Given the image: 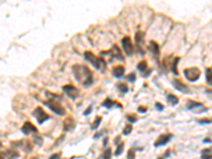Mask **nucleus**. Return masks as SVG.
Returning a JSON list of instances; mask_svg holds the SVG:
<instances>
[{
	"label": "nucleus",
	"mask_w": 212,
	"mask_h": 159,
	"mask_svg": "<svg viewBox=\"0 0 212 159\" xmlns=\"http://www.w3.org/2000/svg\"><path fill=\"white\" fill-rule=\"evenodd\" d=\"M173 85H174V87H175L177 90H179L180 92H184V93H188V92H190V89H189V87L187 86L186 84H184L181 81H179V80H174L173 81Z\"/></svg>",
	"instance_id": "9d476101"
},
{
	"label": "nucleus",
	"mask_w": 212,
	"mask_h": 159,
	"mask_svg": "<svg viewBox=\"0 0 212 159\" xmlns=\"http://www.w3.org/2000/svg\"><path fill=\"white\" fill-rule=\"evenodd\" d=\"M127 80L130 82L134 83L135 81H136V74H135V73H130V74L127 75Z\"/></svg>",
	"instance_id": "c756f323"
},
{
	"label": "nucleus",
	"mask_w": 212,
	"mask_h": 159,
	"mask_svg": "<svg viewBox=\"0 0 212 159\" xmlns=\"http://www.w3.org/2000/svg\"><path fill=\"white\" fill-rule=\"evenodd\" d=\"M148 50L155 55H159V46L156 41L151 40L150 45H148Z\"/></svg>",
	"instance_id": "ddd939ff"
},
{
	"label": "nucleus",
	"mask_w": 212,
	"mask_h": 159,
	"mask_svg": "<svg viewBox=\"0 0 212 159\" xmlns=\"http://www.w3.org/2000/svg\"><path fill=\"white\" fill-rule=\"evenodd\" d=\"M121 43H122V47H123V50L126 53V55L127 56H132L133 53H134V46L132 44V39L128 36H125L121 40Z\"/></svg>",
	"instance_id": "423d86ee"
},
{
	"label": "nucleus",
	"mask_w": 212,
	"mask_h": 159,
	"mask_svg": "<svg viewBox=\"0 0 212 159\" xmlns=\"http://www.w3.org/2000/svg\"><path fill=\"white\" fill-rule=\"evenodd\" d=\"M204 142H211V140H210V139H205V140H204Z\"/></svg>",
	"instance_id": "58836bf2"
},
{
	"label": "nucleus",
	"mask_w": 212,
	"mask_h": 159,
	"mask_svg": "<svg viewBox=\"0 0 212 159\" xmlns=\"http://www.w3.org/2000/svg\"><path fill=\"white\" fill-rule=\"evenodd\" d=\"M206 76H207L208 84L211 85V68H207V71H206Z\"/></svg>",
	"instance_id": "bb28decb"
},
{
	"label": "nucleus",
	"mask_w": 212,
	"mask_h": 159,
	"mask_svg": "<svg viewBox=\"0 0 212 159\" xmlns=\"http://www.w3.org/2000/svg\"><path fill=\"white\" fill-rule=\"evenodd\" d=\"M201 157H202V159H211V157H212L211 148H205V150L202 151Z\"/></svg>",
	"instance_id": "a211bd4d"
},
{
	"label": "nucleus",
	"mask_w": 212,
	"mask_h": 159,
	"mask_svg": "<svg viewBox=\"0 0 212 159\" xmlns=\"http://www.w3.org/2000/svg\"><path fill=\"white\" fill-rule=\"evenodd\" d=\"M158 159H164V158H158Z\"/></svg>",
	"instance_id": "79ce46f5"
},
{
	"label": "nucleus",
	"mask_w": 212,
	"mask_h": 159,
	"mask_svg": "<svg viewBox=\"0 0 212 159\" xmlns=\"http://www.w3.org/2000/svg\"><path fill=\"white\" fill-rule=\"evenodd\" d=\"M184 74L189 80L190 82H195L201 76V70L197 67H192V68H187L184 70Z\"/></svg>",
	"instance_id": "20e7f679"
},
{
	"label": "nucleus",
	"mask_w": 212,
	"mask_h": 159,
	"mask_svg": "<svg viewBox=\"0 0 212 159\" xmlns=\"http://www.w3.org/2000/svg\"><path fill=\"white\" fill-rule=\"evenodd\" d=\"M199 124H209L211 123V120L210 119H202V120H199Z\"/></svg>",
	"instance_id": "2f4dec72"
},
{
	"label": "nucleus",
	"mask_w": 212,
	"mask_h": 159,
	"mask_svg": "<svg viewBox=\"0 0 212 159\" xmlns=\"http://www.w3.org/2000/svg\"><path fill=\"white\" fill-rule=\"evenodd\" d=\"M138 110H139V112H145L146 111V108L143 106H140L139 108H138Z\"/></svg>",
	"instance_id": "e433bc0d"
},
{
	"label": "nucleus",
	"mask_w": 212,
	"mask_h": 159,
	"mask_svg": "<svg viewBox=\"0 0 212 159\" xmlns=\"http://www.w3.org/2000/svg\"><path fill=\"white\" fill-rule=\"evenodd\" d=\"M127 159H135V151L130 148L127 153Z\"/></svg>",
	"instance_id": "7c9ffc66"
},
{
	"label": "nucleus",
	"mask_w": 212,
	"mask_h": 159,
	"mask_svg": "<svg viewBox=\"0 0 212 159\" xmlns=\"http://www.w3.org/2000/svg\"><path fill=\"white\" fill-rule=\"evenodd\" d=\"M166 100H168V102L170 103L171 105H177L178 103V98L177 97H175L174 94H168L166 95Z\"/></svg>",
	"instance_id": "f3484780"
},
{
	"label": "nucleus",
	"mask_w": 212,
	"mask_h": 159,
	"mask_svg": "<svg viewBox=\"0 0 212 159\" xmlns=\"http://www.w3.org/2000/svg\"><path fill=\"white\" fill-rule=\"evenodd\" d=\"M118 89L122 93H126L128 91V87L126 84H118Z\"/></svg>",
	"instance_id": "393cba45"
},
{
	"label": "nucleus",
	"mask_w": 212,
	"mask_h": 159,
	"mask_svg": "<svg viewBox=\"0 0 212 159\" xmlns=\"http://www.w3.org/2000/svg\"><path fill=\"white\" fill-rule=\"evenodd\" d=\"M33 141H34L35 144H37V146H41L43 143V138H41L40 136H37V135H35V136H33Z\"/></svg>",
	"instance_id": "5701e85b"
},
{
	"label": "nucleus",
	"mask_w": 212,
	"mask_h": 159,
	"mask_svg": "<svg viewBox=\"0 0 212 159\" xmlns=\"http://www.w3.org/2000/svg\"><path fill=\"white\" fill-rule=\"evenodd\" d=\"M61 156H62L61 153H56V154H53L49 159H61Z\"/></svg>",
	"instance_id": "473e14b6"
},
{
	"label": "nucleus",
	"mask_w": 212,
	"mask_h": 159,
	"mask_svg": "<svg viewBox=\"0 0 212 159\" xmlns=\"http://www.w3.org/2000/svg\"><path fill=\"white\" fill-rule=\"evenodd\" d=\"M45 104H46L47 106H48L49 108H50L51 110L54 112V114L58 115V116H64V115L66 114V111H65V108L63 107V105L55 100L54 95H53V98L51 99V100L47 101Z\"/></svg>",
	"instance_id": "f03ea898"
},
{
	"label": "nucleus",
	"mask_w": 212,
	"mask_h": 159,
	"mask_svg": "<svg viewBox=\"0 0 212 159\" xmlns=\"http://www.w3.org/2000/svg\"><path fill=\"white\" fill-rule=\"evenodd\" d=\"M74 126H75L74 120H73V118H71V117H68V118L64 121V123H63V127H64L65 132H70V130H72L73 128H74Z\"/></svg>",
	"instance_id": "f8f14e48"
},
{
	"label": "nucleus",
	"mask_w": 212,
	"mask_h": 159,
	"mask_svg": "<svg viewBox=\"0 0 212 159\" xmlns=\"http://www.w3.org/2000/svg\"><path fill=\"white\" fill-rule=\"evenodd\" d=\"M103 159H112V148H107L103 155Z\"/></svg>",
	"instance_id": "a878e982"
},
{
	"label": "nucleus",
	"mask_w": 212,
	"mask_h": 159,
	"mask_svg": "<svg viewBox=\"0 0 212 159\" xmlns=\"http://www.w3.org/2000/svg\"><path fill=\"white\" fill-rule=\"evenodd\" d=\"M155 107H156V108H157L159 111L163 110V105H161L159 102H157V103H156V104H155Z\"/></svg>",
	"instance_id": "72a5a7b5"
},
{
	"label": "nucleus",
	"mask_w": 212,
	"mask_h": 159,
	"mask_svg": "<svg viewBox=\"0 0 212 159\" xmlns=\"http://www.w3.org/2000/svg\"><path fill=\"white\" fill-rule=\"evenodd\" d=\"M179 62V57H175L174 58V62L172 64V71H173L175 74H178V71H177V64Z\"/></svg>",
	"instance_id": "4be33fe9"
},
{
	"label": "nucleus",
	"mask_w": 212,
	"mask_h": 159,
	"mask_svg": "<svg viewBox=\"0 0 212 159\" xmlns=\"http://www.w3.org/2000/svg\"><path fill=\"white\" fill-rule=\"evenodd\" d=\"M123 150H124V143H120L118 146V148H117L116 152H115V155L116 156H120L122 154V152H123Z\"/></svg>",
	"instance_id": "b1692460"
},
{
	"label": "nucleus",
	"mask_w": 212,
	"mask_h": 159,
	"mask_svg": "<svg viewBox=\"0 0 212 159\" xmlns=\"http://www.w3.org/2000/svg\"><path fill=\"white\" fill-rule=\"evenodd\" d=\"M172 138V135L170 134H164V135H160L159 137L157 138V140L155 141V143H154V146H156V148H159V146H166V143L169 142L170 140H171Z\"/></svg>",
	"instance_id": "6e6552de"
},
{
	"label": "nucleus",
	"mask_w": 212,
	"mask_h": 159,
	"mask_svg": "<svg viewBox=\"0 0 212 159\" xmlns=\"http://www.w3.org/2000/svg\"><path fill=\"white\" fill-rule=\"evenodd\" d=\"M144 33L142 31H138L135 35V41L137 43L138 46H143L144 44Z\"/></svg>",
	"instance_id": "4468645a"
},
{
	"label": "nucleus",
	"mask_w": 212,
	"mask_h": 159,
	"mask_svg": "<svg viewBox=\"0 0 212 159\" xmlns=\"http://www.w3.org/2000/svg\"><path fill=\"white\" fill-rule=\"evenodd\" d=\"M21 132L23 135H30L31 133H37V128L31 122H25L21 127Z\"/></svg>",
	"instance_id": "1a4fd4ad"
},
{
	"label": "nucleus",
	"mask_w": 212,
	"mask_h": 159,
	"mask_svg": "<svg viewBox=\"0 0 212 159\" xmlns=\"http://www.w3.org/2000/svg\"><path fill=\"white\" fill-rule=\"evenodd\" d=\"M137 68H138V70H139V71L143 72V71H145L146 69H148V63H146L145 61H141L139 64H138Z\"/></svg>",
	"instance_id": "6ab92c4d"
},
{
	"label": "nucleus",
	"mask_w": 212,
	"mask_h": 159,
	"mask_svg": "<svg viewBox=\"0 0 212 159\" xmlns=\"http://www.w3.org/2000/svg\"><path fill=\"white\" fill-rule=\"evenodd\" d=\"M107 142H108V138L106 137V138L104 139V142H103V144H104V146H106V144H107Z\"/></svg>",
	"instance_id": "4c0bfd02"
},
{
	"label": "nucleus",
	"mask_w": 212,
	"mask_h": 159,
	"mask_svg": "<svg viewBox=\"0 0 212 159\" xmlns=\"http://www.w3.org/2000/svg\"><path fill=\"white\" fill-rule=\"evenodd\" d=\"M33 115H34V117L37 119V122H38V124H43L45 121L48 120L50 117L48 116V115L45 112V110H43L41 107H36L34 110V112H33Z\"/></svg>",
	"instance_id": "0eeeda50"
},
{
	"label": "nucleus",
	"mask_w": 212,
	"mask_h": 159,
	"mask_svg": "<svg viewBox=\"0 0 212 159\" xmlns=\"http://www.w3.org/2000/svg\"><path fill=\"white\" fill-rule=\"evenodd\" d=\"M117 103H118V102H116V101H112V100H110V99H106V100H105L104 102L102 103V106L106 107V108H108V109L112 108L114 106L121 107V105L117 104Z\"/></svg>",
	"instance_id": "dca6fc26"
},
{
	"label": "nucleus",
	"mask_w": 212,
	"mask_h": 159,
	"mask_svg": "<svg viewBox=\"0 0 212 159\" xmlns=\"http://www.w3.org/2000/svg\"><path fill=\"white\" fill-rule=\"evenodd\" d=\"M84 57L87 62H89V63L91 64L94 67H96L97 69H101L102 67H104L105 65H106L103 59L98 58V57L92 52H90V51H86V52L84 53Z\"/></svg>",
	"instance_id": "7ed1b4c3"
},
{
	"label": "nucleus",
	"mask_w": 212,
	"mask_h": 159,
	"mask_svg": "<svg viewBox=\"0 0 212 159\" xmlns=\"http://www.w3.org/2000/svg\"><path fill=\"white\" fill-rule=\"evenodd\" d=\"M0 159H3V156L1 154H0Z\"/></svg>",
	"instance_id": "a19ab883"
},
{
	"label": "nucleus",
	"mask_w": 212,
	"mask_h": 159,
	"mask_svg": "<svg viewBox=\"0 0 212 159\" xmlns=\"http://www.w3.org/2000/svg\"><path fill=\"white\" fill-rule=\"evenodd\" d=\"M104 133H105V130H102V132L98 133V134H96V135H94V139L99 138V137H100V136H101V135H103V134H104Z\"/></svg>",
	"instance_id": "c9c22d12"
},
{
	"label": "nucleus",
	"mask_w": 212,
	"mask_h": 159,
	"mask_svg": "<svg viewBox=\"0 0 212 159\" xmlns=\"http://www.w3.org/2000/svg\"><path fill=\"white\" fill-rule=\"evenodd\" d=\"M132 130H133V126L132 125H126L125 126V128L123 130V135H130V133H132Z\"/></svg>",
	"instance_id": "cd10ccee"
},
{
	"label": "nucleus",
	"mask_w": 212,
	"mask_h": 159,
	"mask_svg": "<svg viewBox=\"0 0 212 159\" xmlns=\"http://www.w3.org/2000/svg\"><path fill=\"white\" fill-rule=\"evenodd\" d=\"M101 120H102V117H97L96 118V120H94V122L91 124V130H97L99 126H100V124H101Z\"/></svg>",
	"instance_id": "aec40b11"
},
{
	"label": "nucleus",
	"mask_w": 212,
	"mask_h": 159,
	"mask_svg": "<svg viewBox=\"0 0 212 159\" xmlns=\"http://www.w3.org/2000/svg\"><path fill=\"white\" fill-rule=\"evenodd\" d=\"M63 91L68 95L69 98L72 99V100H75L80 97V90H79L76 87L72 86V85H65L63 86Z\"/></svg>",
	"instance_id": "39448f33"
},
{
	"label": "nucleus",
	"mask_w": 212,
	"mask_h": 159,
	"mask_svg": "<svg viewBox=\"0 0 212 159\" xmlns=\"http://www.w3.org/2000/svg\"><path fill=\"white\" fill-rule=\"evenodd\" d=\"M187 108L189 109V110H199V108H201L202 110H206V108L203 106L202 103L195 102V101H189L187 104ZM199 112H201V110H199Z\"/></svg>",
	"instance_id": "9b49d317"
},
{
	"label": "nucleus",
	"mask_w": 212,
	"mask_h": 159,
	"mask_svg": "<svg viewBox=\"0 0 212 159\" xmlns=\"http://www.w3.org/2000/svg\"><path fill=\"white\" fill-rule=\"evenodd\" d=\"M91 110H92V106H89L88 108H87L86 110L84 111V116H88V115L91 112Z\"/></svg>",
	"instance_id": "f704fd0d"
},
{
	"label": "nucleus",
	"mask_w": 212,
	"mask_h": 159,
	"mask_svg": "<svg viewBox=\"0 0 212 159\" xmlns=\"http://www.w3.org/2000/svg\"><path fill=\"white\" fill-rule=\"evenodd\" d=\"M124 72H125V69H124L123 66H117V67H115L114 70H112L114 75L116 77H118V79H120L121 76H123Z\"/></svg>",
	"instance_id": "2eb2a0df"
},
{
	"label": "nucleus",
	"mask_w": 212,
	"mask_h": 159,
	"mask_svg": "<svg viewBox=\"0 0 212 159\" xmlns=\"http://www.w3.org/2000/svg\"><path fill=\"white\" fill-rule=\"evenodd\" d=\"M126 119L132 123H135L136 121H137V117L135 116V115H127V116H126Z\"/></svg>",
	"instance_id": "c85d7f7f"
},
{
	"label": "nucleus",
	"mask_w": 212,
	"mask_h": 159,
	"mask_svg": "<svg viewBox=\"0 0 212 159\" xmlns=\"http://www.w3.org/2000/svg\"><path fill=\"white\" fill-rule=\"evenodd\" d=\"M30 159H39L37 156H34V157H32V158H30Z\"/></svg>",
	"instance_id": "ea45409f"
},
{
	"label": "nucleus",
	"mask_w": 212,
	"mask_h": 159,
	"mask_svg": "<svg viewBox=\"0 0 212 159\" xmlns=\"http://www.w3.org/2000/svg\"><path fill=\"white\" fill-rule=\"evenodd\" d=\"M72 72L75 80L79 83H81L83 85V87H85V88L89 87L94 83V77H92L91 71L89 70L86 66H84V65H79V64L74 65L72 67Z\"/></svg>",
	"instance_id": "f257e3e1"
},
{
	"label": "nucleus",
	"mask_w": 212,
	"mask_h": 159,
	"mask_svg": "<svg viewBox=\"0 0 212 159\" xmlns=\"http://www.w3.org/2000/svg\"><path fill=\"white\" fill-rule=\"evenodd\" d=\"M5 156L7 157V159H15L18 157V153L13 152V151H7V152L5 153Z\"/></svg>",
	"instance_id": "412c9836"
}]
</instances>
